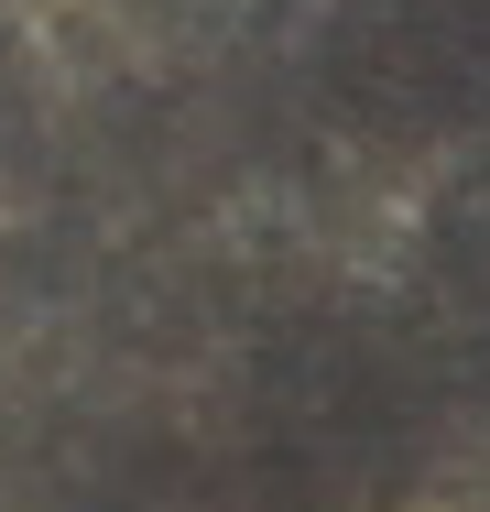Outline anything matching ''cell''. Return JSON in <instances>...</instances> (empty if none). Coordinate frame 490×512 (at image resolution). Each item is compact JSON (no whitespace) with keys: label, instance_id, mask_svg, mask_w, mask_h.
I'll return each instance as SVG.
<instances>
[{"label":"cell","instance_id":"cell-1","mask_svg":"<svg viewBox=\"0 0 490 512\" xmlns=\"http://www.w3.org/2000/svg\"><path fill=\"white\" fill-rule=\"evenodd\" d=\"M305 77L349 142L436 175L490 142V0H316Z\"/></svg>","mask_w":490,"mask_h":512},{"label":"cell","instance_id":"cell-2","mask_svg":"<svg viewBox=\"0 0 490 512\" xmlns=\"http://www.w3.org/2000/svg\"><path fill=\"white\" fill-rule=\"evenodd\" d=\"M414 273H425V295L469 338H490V142L425 175V197H414Z\"/></svg>","mask_w":490,"mask_h":512}]
</instances>
